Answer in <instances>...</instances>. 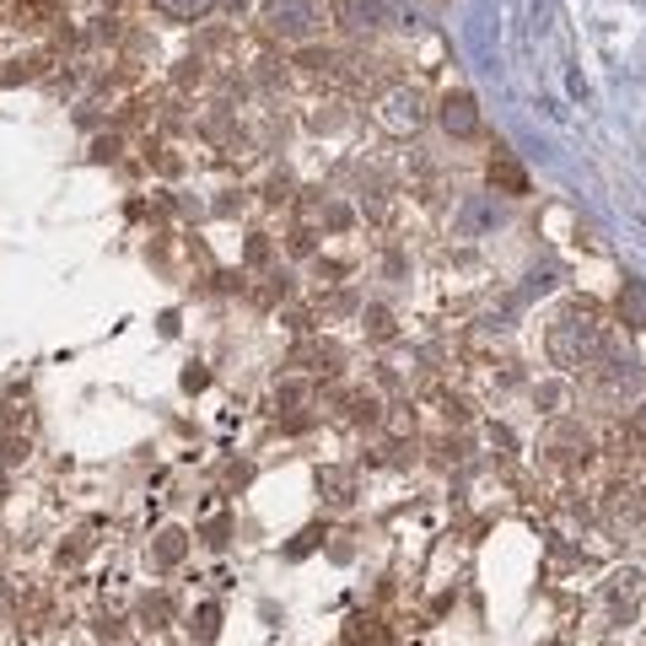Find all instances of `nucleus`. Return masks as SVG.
<instances>
[{"mask_svg": "<svg viewBox=\"0 0 646 646\" xmlns=\"http://www.w3.org/2000/svg\"><path fill=\"white\" fill-rule=\"evenodd\" d=\"M437 119H442V129H448V135L469 140V135L480 129V108H474V97H469V92H448V97H442V108H437Z\"/></svg>", "mask_w": 646, "mask_h": 646, "instance_id": "obj_4", "label": "nucleus"}, {"mask_svg": "<svg viewBox=\"0 0 646 646\" xmlns=\"http://www.w3.org/2000/svg\"><path fill=\"white\" fill-rule=\"evenodd\" d=\"M38 70H44V55H27V60H11V70H5L0 81H5V86H16V81H33Z\"/></svg>", "mask_w": 646, "mask_h": 646, "instance_id": "obj_11", "label": "nucleus"}, {"mask_svg": "<svg viewBox=\"0 0 646 646\" xmlns=\"http://www.w3.org/2000/svg\"><path fill=\"white\" fill-rule=\"evenodd\" d=\"M620 323L625 328H646V280H625L620 286Z\"/></svg>", "mask_w": 646, "mask_h": 646, "instance_id": "obj_7", "label": "nucleus"}, {"mask_svg": "<svg viewBox=\"0 0 646 646\" xmlns=\"http://www.w3.org/2000/svg\"><path fill=\"white\" fill-rule=\"evenodd\" d=\"M319 491L328 496V501H350L356 496V480H350V469H319Z\"/></svg>", "mask_w": 646, "mask_h": 646, "instance_id": "obj_9", "label": "nucleus"}, {"mask_svg": "<svg viewBox=\"0 0 646 646\" xmlns=\"http://www.w3.org/2000/svg\"><path fill=\"white\" fill-rule=\"evenodd\" d=\"M334 16H339L345 27H356V33H361V27H378V22H383V0H339V5H334Z\"/></svg>", "mask_w": 646, "mask_h": 646, "instance_id": "obj_6", "label": "nucleus"}, {"mask_svg": "<svg viewBox=\"0 0 646 646\" xmlns=\"http://www.w3.org/2000/svg\"><path fill=\"white\" fill-rule=\"evenodd\" d=\"M264 22H269V33L308 44L323 27V0H264Z\"/></svg>", "mask_w": 646, "mask_h": 646, "instance_id": "obj_2", "label": "nucleus"}, {"mask_svg": "<svg viewBox=\"0 0 646 646\" xmlns=\"http://www.w3.org/2000/svg\"><path fill=\"white\" fill-rule=\"evenodd\" d=\"M642 426H646V409H642Z\"/></svg>", "mask_w": 646, "mask_h": 646, "instance_id": "obj_17", "label": "nucleus"}, {"mask_svg": "<svg viewBox=\"0 0 646 646\" xmlns=\"http://www.w3.org/2000/svg\"><path fill=\"white\" fill-rule=\"evenodd\" d=\"M491 184H496V189H507V194H528V173L517 168L507 151H496V162H491Z\"/></svg>", "mask_w": 646, "mask_h": 646, "instance_id": "obj_8", "label": "nucleus"}, {"mask_svg": "<svg viewBox=\"0 0 646 646\" xmlns=\"http://www.w3.org/2000/svg\"><path fill=\"white\" fill-rule=\"evenodd\" d=\"M372 334H393V323H388L383 308H372Z\"/></svg>", "mask_w": 646, "mask_h": 646, "instance_id": "obj_15", "label": "nucleus"}, {"mask_svg": "<svg viewBox=\"0 0 646 646\" xmlns=\"http://www.w3.org/2000/svg\"><path fill=\"white\" fill-rule=\"evenodd\" d=\"M140 614H146L151 625H162V620L173 614V603H168V598H146V603H140Z\"/></svg>", "mask_w": 646, "mask_h": 646, "instance_id": "obj_14", "label": "nucleus"}, {"mask_svg": "<svg viewBox=\"0 0 646 646\" xmlns=\"http://www.w3.org/2000/svg\"><path fill=\"white\" fill-rule=\"evenodd\" d=\"M194 620H199V642H216V631H221V609H216V603H199Z\"/></svg>", "mask_w": 646, "mask_h": 646, "instance_id": "obj_13", "label": "nucleus"}, {"mask_svg": "<svg viewBox=\"0 0 646 646\" xmlns=\"http://www.w3.org/2000/svg\"><path fill=\"white\" fill-rule=\"evenodd\" d=\"M184 555H189V533H184V528H162V533L151 539V566L168 572V566H178Z\"/></svg>", "mask_w": 646, "mask_h": 646, "instance_id": "obj_5", "label": "nucleus"}, {"mask_svg": "<svg viewBox=\"0 0 646 646\" xmlns=\"http://www.w3.org/2000/svg\"><path fill=\"white\" fill-rule=\"evenodd\" d=\"M420 119H426V97H420L415 86H393V92L378 97V125H383L393 140H409V135L420 129Z\"/></svg>", "mask_w": 646, "mask_h": 646, "instance_id": "obj_3", "label": "nucleus"}, {"mask_svg": "<svg viewBox=\"0 0 646 646\" xmlns=\"http://www.w3.org/2000/svg\"><path fill=\"white\" fill-rule=\"evenodd\" d=\"M603 323L598 313L587 308V302H572L561 319L550 323V356H555V367H566V372H577V367H592L598 356H603Z\"/></svg>", "mask_w": 646, "mask_h": 646, "instance_id": "obj_1", "label": "nucleus"}, {"mask_svg": "<svg viewBox=\"0 0 646 646\" xmlns=\"http://www.w3.org/2000/svg\"><path fill=\"white\" fill-rule=\"evenodd\" d=\"M151 5H157L162 16H173V22H199L216 0H151Z\"/></svg>", "mask_w": 646, "mask_h": 646, "instance_id": "obj_10", "label": "nucleus"}, {"mask_svg": "<svg viewBox=\"0 0 646 646\" xmlns=\"http://www.w3.org/2000/svg\"><path fill=\"white\" fill-rule=\"evenodd\" d=\"M44 16H55V0H22L16 5V22H27V27H38Z\"/></svg>", "mask_w": 646, "mask_h": 646, "instance_id": "obj_12", "label": "nucleus"}, {"mask_svg": "<svg viewBox=\"0 0 646 646\" xmlns=\"http://www.w3.org/2000/svg\"><path fill=\"white\" fill-rule=\"evenodd\" d=\"M184 388H189V393H194V388H205V372H199V367H189V372H184Z\"/></svg>", "mask_w": 646, "mask_h": 646, "instance_id": "obj_16", "label": "nucleus"}]
</instances>
